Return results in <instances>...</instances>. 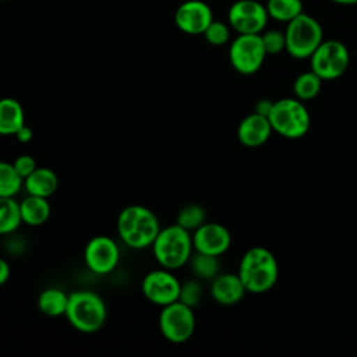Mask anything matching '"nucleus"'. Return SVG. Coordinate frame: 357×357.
Masks as SVG:
<instances>
[{"label": "nucleus", "instance_id": "f8f14e48", "mask_svg": "<svg viewBox=\"0 0 357 357\" xmlns=\"http://www.w3.org/2000/svg\"><path fill=\"white\" fill-rule=\"evenodd\" d=\"M84 261L89 271L96 275H107L120 261V248L107 236L92 237L84 250Z\"/></svg>", "mask_w": 357, "mask_h": 357}, {"label": "nucleus", "instance_id": "473e14b6", "mask_svg": "<svg viewBox=\"0 0 357 357\" xmlns=\"http://www.w3.org/2000/svg\"><path fill=\"white\" fill-rule=\"evenodd\" d=\"M10 278V265L8 262L0 257V286L4 284Z\"/></svg>", "mask_w": 357, "mask_h": 357}, {"label": "nucleus", "instance_id": "f704fd0d", "mask_svg": "<svg viewBox=\"0 0 357 357\" xmlns=\"http://www.w3.org/2000/svg\"><path fill=\"white\" fill-rule=\"evenodd\" d=\"M0 1H6V0H0Z\"/></svg>", "mask_w": 357, "mask_h": 357}, {"label": "nucleus", "instance_id": "9b49d317", "mask_svg": "<svg viewBox=\"0 0 357 357\" xmlns=\"http://www.w3.org/2000/svg\"><path fill=\"white\" fill-rule=\"evenodd\" d=\"M230 26L238 33H261L268 24V11L257 0H237L227 13Z\"/></svg>", "mask_w": 357, "mask_h": 357}, {"label": "nucleus", "instance_id": "393cba45", "mask_svg": "<svg viewBox=\"0 0 357 357\" xmlns=\"http://www.w3.org/2000/svg\"><path fill=\"white\" fill-rule=\"evenodd\" d=\"M22 185L24 178L17 173L13 163L0 160V197H15Z\"/></svg>", "mask_w": 357, "mask_h": 357}, {"label": "nucleus", "instance_id": "a211bd4d", "mask_svg": "<svg viewBox=\"0 0 357 357\" xmlns=\"http://www.w3.org/2000/svg\"><path fill=\"white\" fill-rule=\"evenodd\" d=\"M25 124L22 105L14 98L0 99V135H15Z\"/></svg>", "mask_w": 357, "mask_h": 357}, {"label": "nucleus", "instance_id": "c85d7f7f", "mask_svg": "<svg viewBox=\"0 0 357 357\" xmlns=\"http://www.w3.org/2000/svg\"><path fill=\"white\" fill-rule=\"evenodd\" d=\"M202 296V287L197 280H187L180 286L178 300L190 307H195Z\"/></svg>", "mask_w": 357, "mask_h": 357}, {"label": "nucleus", "instance_id": "9d476101", "mask_svg": "<svg viewBox=\"0 0 357 357\" xmlns=\"http://www.w3.org/2000/svg\"><path fill=\"white\" fill-rule=\"evenodd\" d=\"M181 283L170 269L162 268L148 272L141 283L145 298L159 307H165L178 300Z\"/></svg>", "mask_w": 357, "mask_h": 357}, {"label": "nucleus", "instance_id": "423d86ee", "mask_svg": "<svg viewBox=\"0 0 357 357\" xmlns=\"http://www.w3.org/2000/svg\"><path fill=\"white\" fill-rule=\"evenodd\" d=\"M286 52L294 59H310L324 40L321 24L304 11L287 22Z\"/></svg>", "mask_w": 357, "mask_h": 357}, {"label": "nucleus", "instance_id": "6ab92c4d", "mask_svg": "<svg viewBox=\"0 0 357 357\" xmlns=\"http://www.w3.org/2000/svg\"><path fill=\"white\" fill-rule=\"evenodd\" d=\"M21 220L28 226H40L50 216V204L47 198L28 194L22 201H20Z\"/></svg>", "mask_w": 357, "mask_h": 357}, {"label": "nucleus", "instance_id": "ddd939ff", "mask_svg": "<svg viewBox=\"0 0 357 357\" xmlns=\"http://www.w3.org/2000/svg\"><path fill=\"white\" fill-rule=\"evenodd\" d=\"M191 236L195 251L215 257L225 254L231 244L230 231L216 222H204Z\"/></svg>", "mask_w": 357, "mask_h": 357}, {"label": "nucleus", "instance_id": "7c9ffc66", "mask_svg": "<svg viewBox=\"0 0 357 357\" xmlns=\"http://www.w3.org/2000/svg\"><path fill=\"white\" fill-rule=\"evenodd\" d=\"M272 106H273V102L271 99H259L255 106H254V112L258 113V114H262L265 117L269 116L271 110H272Z\"/></svg>", "mask_w": 357, "mask_h": 357}, {"label": "nucleus", "instance_id": "412c9836", "mask_svg": "<svg viewBox=\"0 0 357 357\" xmlns=\"http://www.w3.org/2000/svg\"><path fill=\"white\" fill-rule=\"evenodd\" d=\"M22 223L20 202L14 197H0V234H10Z\"/></svg>", "mask_w": 357, "mask_h": 357}, {"label": "nucleus", "instance_id": "cd10ccee", "mask_svg": "<svg viewBox=\"0 0 357 357\" xmlns=\"http://www.w3.org/2000/svg\"><path fill=\"white\" fill-rule=\"evenodd\" d=\"M264 47L266 50V54H278L283 50H286V36L284 32H280L278 29H269L261 35Z\"/></svg>", "mask_w": 357, "mask_h": 357}, {"label": "nucleus", "instance_id": "7ed1b4c3", "mask_svg": "<svg viewBox=\"0 0 357 357\" xmlns=\"http://www.w3.org/2000/svg\"><path fill=\"white\" fill-rule=\"evenodd\" d=\"M151 247L156 262L170 271L188 264L194 250L192 236L177 223L160 229Z\"/></svg>", "mask_w": 357, "mask_h": 357}, {"label": "nucleus", "instance_id": "39448f33", "mask_svg": "<svg viewBox=\"0 0 357 357\" xmlns=\"http://www.w3.org/2000/svg\"><path fill=\"white\" fill-rule=\"evenodd\" d=\"M272 130L287 139H298L304 137L311 124L310 113L297 98H282L273 102L268 116Z\"/></svg>", "mask_w": 357, "mask_h": 357}, {"label": "nucleus", "instance_id": "2eb2a0df", "mask_svg": "<svg viewBox=\"0 0 357 357\" xmlns=\"http://www.w3.org/2000/svg\"><path fill=\"white\" fill-rule=\"evenodd\" d=\"M272 132L273 130L269 119L255 112L245 116L237 127V138L247 148H258L264 145Z\"/></svg>", "mask_w": 357, "mask_h": 357}, {"label": "nucleus", "instance_id": "dca6fc26", "mask_svg": "<svg viewBox=\"0 0 357 357\" xmlns=\"http://www.w3.org/2000/svg\"><path fill=\"white\" fill-rule=\"evenodd\" d=\"M245 293L247 290L237 273H219L212 279L211 296L218 304L234 305Z\"/></svg>", "mask_w": 357, "mask_h": 357}, {"label": "nucleus", "instance_id": "c756f323", "mask_svg": "<svg viewBox=\"0 0 357 357\" xmlns=\"http://www.w3.org/2000/svg\"><path fill=\"white\" fill-rule=\"evenodd\" d=\"M13 166H14V169L17 170V173H18L22 178L28 177V176L38 167L36 160H35L31 155H26V153L17 156V158L14 159V162H13Z\"/></svg>", "mask_w": 357, "mask_h": 357}, {"label": "nucleus", "instance_id": "aec40b11", "mask_svg": "<svg viewBox=\"0 0 357 357\" xmlns=\"http://www.w3.org/2000/svg\"><path fill=\"white\" fill-rule=\"evenodd\" d=\"M68 303V294L59 287H47L40 291L38 297L39 311L50 318H57L66 314Z\"/></svg>", "mask_w": 357, "mask_h": 357}, {"label": "nucleus", "instance_id": "f3484780", "mask_svg": "<svg viewBox=\"0 0 357 357\" xmlns=\"http://www.w3.org/2000/svg\"><path fill=\"white\" fill-rule=\"evenodd\" d=\"M24 187L28 194L49 198L59 187L57 174L50 167H36L24 178Z\"/></svg>", "mask_w": 357, "mask_h": 357}, {"label": "nucleus", "instance_id": "a878e982", "mask_svg": "<svg viewBox=\"0 0 357 357\" xmlns=\"http://www.w3.org/2000/svg\"><path fill=\"white\" fill-rule=\"evenodd\" d=\"M205 219H206L205 209L198 204H190L178 211L176 223L190 231V230H195L204 222H206Z\"/></svg>", "mask_w": 357, "mask_h": 357}, {"label": "nucleus", "instance_id": "f03ea898", "mask_svg": "<svg viewBox=\"0 0 357 357\" xmlns=\"http://www.w3.org/2000/svg\"><path fill=\"white\" fill-rule=\"evenodd\" d=\"M160 226L156 215L146 206L128 205L117 216V233L121 241L134 250L152 245Z\"/></svg>", "mask_w": 357, "mask_h": 357}, {"label": "nucleus", "instance_id": "2f4dec72", "mask_svg": "<svg viewBox=\"0 0 357 357\" xmlns=\"http://www.w3.org/2000/svg\"><path fill=\"white\" fill-rule=\"evenodd\" d=\"M20 142H22V144H26V142H29L31 139H32V137H33V131H32V128L31 127H28L26 124H24L17 132H15V135H14Z\"/></svg>", "mask_w": 357, "mask_h": 357}, {"label": "nucleus", "instance_id": "0eeeda50", "mask_svg": "<svg viewBox=\"0 0 357 357\" xmlns=\"http://www.w3.org/2000/svg\"><path fill=\"white\" fill-rule=\"evenodd\" d=\"M350 63V54L344 43L336 39L322 40L310 57L311 70L322 79L332 81L342 77Z\"/></svg>", "mask_w": 357, "mask_h": 357}, {"label": "nucleus", "instance_id": "bb28decb", "mask_svg": "<svg viewBox=\"0 0 357 357\" xmlns=\"http://www.w3.org/2000/svg\"><path fill=\"white\" fill-rule=\"evenodd\" d=\"M202 35L205 36L208 43H211L213 46H222L225 43H227V40L230 38V31L225 22L212 20V22L208 25V28L204 31Z\"/></svg>", "mask_w": 357, "mask_h": 357}, {"label": "nucleus", "instance_id": "4468645a", "mask_svg": "<svg viewBox=\"0 0 357 357\" xmlns=\"http://www.w3.org/2000/svg\"><path fill=\"white\" fill-rule=\"evenodd\" d=\"M213 14L211 7L201 0H188L178 6L174 14L177 28L188 35H199L212 22Z\"/></svg>", "mask_w": 357, "mask_h": 357}, {"label": "nucleus", "instance_id": "4be33fe9", "mask_svg": "<svg viewBox=\"0 0 357 357\" xmlns=\"http://www.w3.org/2000/svg\"><path fill=\"white\" fill-rule=\"evenodd\" d=\"M188 264H190L191 272L199 279L212 280L219 275V268H220L219 257L195 251V254L190 257Z\"/></svg>", "mask_w": 357, "mask_h": 357}, {"label": "nucleus", "instance_id": "6e6552de", "mask_svg": "<svg viewBox=\"0 0 357 357\" xmlns=\"http://www.w3.org/2000/svg\"><path fill=\"white\" fill-rule=\"evenodd\" d=\"M266 56L259 33H238L229 49L231 67L244 75L255 74L262 67Z\"/></svg>", "mask_w": 357, "mask_h": 357}, {"label": "nucleus", "instance_id": "b1692460", "mask_svg": "<svg viewBox=\"0 0 357 357\" xmlns=\"http://www.w3.org/2000/svg\"><path fill=\"white\" fill-rule=\"evenodd\" d=\"M321 85H322V79L312 70H310V71L301 73L294 79L293 91L297 99L311 100L319 93Z\"/></svg>", "mask_w": 357, "mask_h": 357}, {"label": "nucleus", "instance_id": "5701e85b", "mask_svg": "<svg viewBox=\"0 0 357 357\" xmlns=\"http://www.w3.org/2000/svg\"><path fill=\"white\" fill-rule=\"evenodd\" d=\"M265 7L268 15L280 22H289L303 13L301 0H268Z\"/></svg>", "mask_w": 357, "mask_h": 357}, {"label": "nucleus", "instance_id": "1a4fd4ad", "mask_svg": "<svg viewBox=\"0 0 357 357\" xmlns=\"http://www.w3.org/2000/svg\"><path fill=\"white\" fill-rule=\"evenodd\" d=\"M159 329L162 336L172 343L187 342L195 331L192 307L180 300L162 307L159 314Z\"/></svg>", "mask_w": 357, "mask_h": 357}, {"label": "nucleus", "instance_id": "20e7f679", "mask_svg": "<svg viewBox=\"0 0 357 357\" xmlns=\"http://www.w3.org/2000/svg\"><path fill=\"white\" fill-rule=\"evenodd\" d=\"M66 318L70 325L82 332L99 331L107 318V308L103 298L91 290H77L68 294Z\"/></svg>", "mask_w": 357, "mask_h": 357}, {"label": "nucleus", "instance_id": "72a5a7b5", "mask_svg": "<svg viewBox=\"0 0 357 357\" xmlns=\"http://www.w3.org/2000/svg\"><path fill=\"white\" fill-rule=\"evenodd\" d=\"M333 3L337 4H344V6H350V4H357V0H331Z\"/></svg>", "mask_w": 357, "mask_h": 357}, {"label": "nucleus", "instance_id": "f257e3e1", "mask_svg": "<svg viewBox=\"0 0 357 357\" xmlns=\"http://www.w3.org/2000/svg\"><path fill=\"white\" fill-rule=\"evenodd\" d=\"M237 275L248 293L264 294L269 291L279 279L276 257L265 247H252L241 257Z\"/></svg>", "mask_w": 357, "mask_h": 357}]
</instances>
